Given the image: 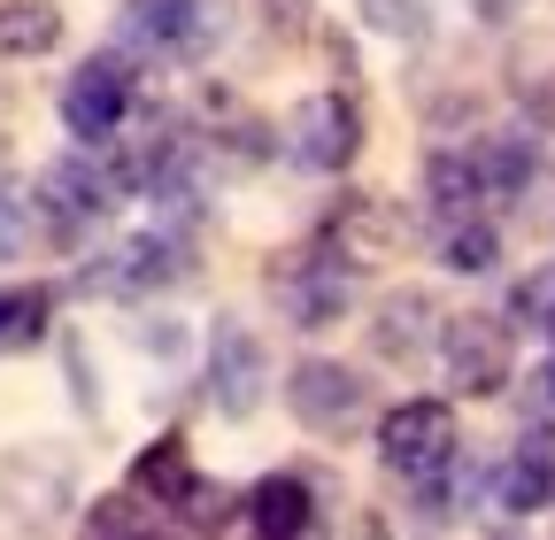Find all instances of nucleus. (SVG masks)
I'll return each instance as SVG.
<instances>
[{"label": "nucleus", "instance_id": "1", "mask_svg": "<svg viewBox=\"0 0 555 540\" xmlns=\"http://www.w3.org/2000/svg\"><path fill=\"white\" fill-rule=\"evenodd\" d=\"M116 201H124V178L101 163V147H69L39 170L31 185V217L54 247H86L108 217H116Z\"/></svg>", "mask_w": 555, "mask_h": 540}, {"label": "nucleus", "instance_id": "2", "mask_svg": "<svg viewBox=\"0 0 555 540\" xmlns=\"http://www.w3.org/2000/svg\"><path fill=\"white\" fill-rule=\"evenodd\" d=\"M193 270H201V262H193V240H185L178 224H147V232L116 240L108 255H93V262L78 270V294H93V301H147V294L185 286Z\"/></svg>", "mask_w": 555, "mask_h": 540}, {"label": "nucleus", "instance_id": "3", "mask_svg": "<svg viewBox=\"0 0 555 540\" xmlns=\"http://www.w3.org/2000/svg\"><path fill=\"white\" fill-rule=\"evenodd\" d=\"M356 270H363V255L356 247H339L332 232H317L286 270H278V309L294 317V332H332L347 309H356Z\"/></svg>", "mask_w": 555, "mask_h": 540}, {"label": "nucleus", "instance_id": "4", "mask_svg": "<svg viewBox=\"0 0 555 540\" xmlns=\"http://www.w3.org/2000/svg\"><path fill=\"white\" fill-rule=\"evenodd\" d=\"M62 131L78 147H108L116 131L131 124V108H139V70H131V54L124 47H101V54H86L78 70L62 78Z\"/></svg>", "mask_w": 555, "mask_h": 540}, {"label": "nucleus", "instance_id": "5", "mask_svg": "<svg viewBox=\"0 0 555 540\" xmlns=\"http://www.w3.org/2000/svg\"><path fill=\"white\" fill-rule=\"evenodd\" d=\"M371 448H378V471H393L401 487H416V479H433V471L463 448L455 440V410L440 394H409V401H393V410L378 417Z\"/></svg>", "mask_w": 555, "mask_h": 540}, {"label": "nucleus", "instance_id": "6", "mask_svg": "<svg viewBox=\"0 0 555 540\" xmlns=\"http://www.w3.org/2000/svg\"><path fill=\"white\" fill-rule=\"evenodd\" d=\"M440 371L463 401H494L517 378V324L509 317H440Z\"/></svg>", "mask_w": 555, "mask_h": 540}, {"label": "nucleus", "instance_id": "7", "mask_svg": "<svg viewBox=\"0 0 555 540\" xmlns=\"http://www.w3.org/2000/svg\"><path fill=\"white\" fill-rule=\"evenodd\" d=\"M286 155L294 170H309V178H339L347 163L363 155V101L347 93V86H324V93H309L294 116H286Z\"/></svg>", "mask_w": 555, "mask_h": 540}, {"label": "nucleus", "instance_id": "8", "mask_svg": "<svg viewBox=\"0 0 555 540\" xmlns=\"http://www.w3.org/2000/svg\"><path fill=\"white\" fill-rule=\"evenodd\" d=\"M217 39V0H124L116 47L131 62H193Z\"/></svg>", "mask_w": 555, "mask_h": 540}, {"label": "nucleus", "instance_id": "9", "mask_svg": "<svg viewBox=\"0 0 555 540\" xmlns=\"http://www.w3.org/2000/svg\"><path fill=\"white\" fill-rule=\"evenodd\" d=\"M286 410H294V425H309V433L339 440V433H356V425L371 417V386H363V371H356V363L301 356V363L286 371Z\"/></svg>", "mask_w": 555, "mask_h": 540}, {"label": "nucleus", "instance_id": "10", "mask_svg": "<svg viewBox=\"0 0 555 540\" xmlns=\"http://www.w3.org/2000/svg\"><path fill=\"white\" fill-rule=\"evenodd\" d=\"M201 386H208V410L232 417V425L262 410L270 356H262V340H255L240 317H217V324H208V363H201Z\"/></svg>", "mask_w": 555, "mask_h": 540}, {"label": "nucleus", "instance_id": "11", "mask_svg": "<svg viewBox=\"0 0 555 540\" xmlns=\"http://www.w3.org/2000/svg\"><path fill=\"white\" fill-rule=\"evenodd\" d=\"M240 525L262 532V540H301L324 525V502H317V479L309 471H262V479L240 494Z\"/></svg>", "mask_w": 555, "mask_h": 540}, {"label": "nucleus", "instance_id": "12", "mask_svg": "<svg viewBox=\"0 0 555 540\" xmlns=\"http://www.w3.org/2000/svg\"><path fill=\"white\" fill-rule=\"evenodd\" d=\"M371 356L378 363H425V356H440V309H433V294L425 286H393L378 309H371Z\"/></svg>", "mask_w": 555, "mask_h": 540}, {"label": "nucleus", "instance_id": "13", "mask_svg": "<svg viewBox=\"0 0 555 540\" xmlns=\"http://www.w3.org/2000/svg\"><path fill=\"white\" fill-rule=\"evenodd\" d=\"M547 502H555V440L532 425V433H517V440L502 448V463H494V510L540 517Z\"/></svg>", "mask_w": 555, "mask_h": 540}, {"label": "nucleus", "instance_id": "14", "mask_svg": "<svg viewBox=\"0 0 555 540\" xmlns=\"http://www.w3.org/2000/svg\"><path fill=\"white\" fill-rule=\"evenodd\" d=\"M470 155H478V178H486V201H525L532 193V178H540V140L532 131H486V140H470Z\"/></svg>", "mask_w": 555, "mask_h": 540}, {"label": "nucleus", "instance_id": "15", "mask_svg": "<svg viewBox=\"0 0 555 540\" xmlns=\"http://www.w3.org/2000/svg\"><path fill=\"white\" fill-rule=\"evenodd\" d=\"M193 487H201V471H193V448H185L178 433H163V440L139 448V463H131V494H139V502H155V510H185V502H193Z\"/></svg>", "mask_w": 555, "mask_h": 540}, {"label": "nucleus", "instance_id": "16", "mask_svg": "<svg viewBox=\"0 0 555 540\" xmlns=\"http://www.w3.org/2000/svg\"><path fill=\"white\" fill-rule=\"evenodd\" d=\"M425 209H433V224H455V217L486 209V178H478L470 147H433L425 155Z\"/></svg>", "mask_w": 555, "mask_h": 540}, {"label": "nucleus", "instance_id": "17", "mask_svg": "<svg viewBox=\"0 0 555 540\" xmlns=\"http://www.w3.org/2000/svg\"><path fill=\"white\" fill-rule=\"evenodd\" d=\"M47 332H54V286H39V279L0 286V356L47 348Z\"/></svg>", "mask_w": 555, "mask_h": 540}, {"label": "nucleus", "instance_id": "18", "mask_svg": "<svg viewBox=\"0 0 555 540\" xmlns=\"http://www.w3.org/2000/svg\"><path fill=\"white\" fill-rule=\"evenodd\" d=\"M62 47V9L54 0H0V62H39Z\"/></svg>", "mask_w": 555, "mask_h": 540}, {"label": "nucleus", "instance_id": "19", "mask_svg": "<svg viewBox=\"0 0 555 540\" xmlns=\"http://www.w3.org/2000/svg\"><path fill=\"white\" fill-rule=\"evenodd\" d=\"M440 270H455V279H494L502 270V224H486V217L440 224Z\"/></svg>", "mask_w": 555, "mask_h": 540}, {"label": "nucleus", "instance_id": "20", "mask_svg": "<svg viewBox=\"0 0 555 540\" xmlns=\"http://www.w3.org/2000/svg\"><path fill=\"white\" fill-rule=\"evenodd\" d=\"M509 324H517V332H547V324H555V262L525 270V279L509 286Z\"/></svg>", "mask_w": 555, "mask_h": 540}, {"label": "nucleus", "instance_id": "21", "mask_svg": "<svg viewBox=\"0 0 555 540\" xmlns=\"http://www.w3.org/2000/svg\"><path fill=\"white\" fill-rule=\"evenodd\" d=\"M356 16L378 39H425L433 31V0H356Z\"/></svg>", "mask_w": 555, "mask_h": 540}, {"label": "nucleus", "instance_id": "22", "mask_svg": "<svg viewBox=\"0 0 555 540\" xmlns=\"http://www.w3.org/2000/svg\"><path fill=\"white\" fill-rule=\"evenodd\" d=\"M24 240H31V201L16 193V178L0 170V262H16L24 255Z\"/></svg>", "mask_w": 555, "mask_h": 540}, {"label": "nucleus", "instance_id": "23", "mask_svg": "<svg viewBox=\"0 0 555 540\" xmlns=\"http://www.w3.org/2000/svg\"><path fill=\"white\" fill-rule=\"evenodd\" d=\"M86 532H155V517H139V494H108L86 510Z\"/></svg>", "mask_w": 555, "mask_h": 540}, {"label": "nucleus", "instance_id": "24", "mask_svg": "<svg viewBox=\"0 0 555 540\" xmlns=\"http://www.w3.org/2000/svg\"><path fill=\"white\" fill-rule=\"evenodd\" d=\"M139 340H147V356H185L178 317H147V324H139Z\"/></svg>", "mask_w": 555, "mask_h": 540}, {"label": "nucleus", "instance_id": "25", "mask_svg": "<svg viewBox=\"0 0 555 540\" xmlns=\"http://www.w3.org/2000/svg\"><path fill=\"white\" fill-rule=\"evenodd\" d=\"M255 9H262V16H270L278 31H301V24L317 16V0H255Z\"/></svg>", "mask_w": 555, "mask_h": 540}, {"label": "nucleus", "instance_id": "26", "mask_svg": "<svg viewBox=\"0 0 555 540\" xmlns=\"http://www.w3.org/2000/svg\"><path fill=\"white\" fill-rule=\"evenodd\" d=\"M532 386H540V410L555 417V348H547V363H540V378H532Z\"/></svg>", "mask_w": 555, "mask_h": 540}]
</instances>
